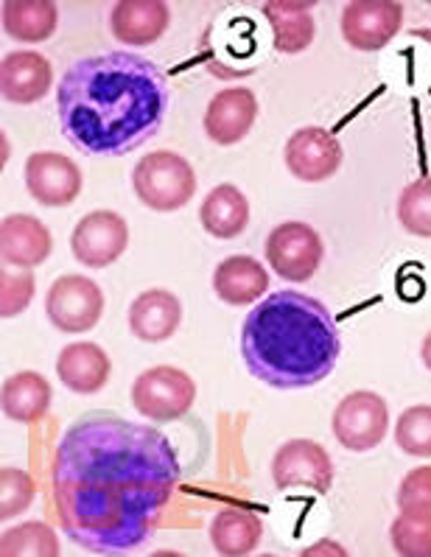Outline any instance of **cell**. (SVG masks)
<instances>
[{"label":"cell","instance_id":"1","mask_svg":"<svg viewBox=\"0 0 431 557\" xmlns=\"http://www.w3.org/2000/svg\"><path fill=\"white\" fill-rule=\"evenodd\" d=\"M59 524L93 555H126L157 530L180 485V459L160 429L90 412L53 454Z\"/></svg>","mask_w":431,"mask_h":557},{"label":"cell","instance_id":"2","mask_svg":"<svg viewBox=\"0 0 431 557\" xmlns=\"http://www.w3.org/2000/svg\"><path fill=\"white\" fill-rule=\"evenodd\" d=\"M62 135L87 158H124L160 132L169 112L163 71L130 51L73 62L59 79Z\"/></svg>","mask_w":431,"mask_h":557},{"label":"cell","instance_id":"3","mask_svg":"<svg viewBox=\"0 0 431 557\" xmlns=\"http://www.w3.org/2000/svg\"><path fill=\"white\" fill-rule=\"evenodd\" d=\"M342 354L340 325L317 297L283 289L244 317L242 356L249 375L272 389H306L333 373Z\"/></svg>","mask_w":431,"mask_h":557},{"label":"cell","instance_id":"4","mask_svg":"<svg viewBox=\"0 0 431 557\" xmlns=\"http://www.w3.org/2000/svg\"><path fill=\"white\" fill-rule=\"evenodd\" d=\"M135 197L155 213H174L196 194V171L176 151H149L132 171Z\"/></svg>","mask_w":431,"mask_h":557},{"label":"cell","instance_id":"5","mask_svg":"<svg viewBox=\"0 0 431 557\" xmlns=\"http://www.w3.org/2000/svg\"><path fill=\"white\" fill-rule=\"evenodd\" d=\"M196 400V381L185 370L160 364L137 375L132 384V407L137 414L157 420V423H171L190 412Z\"/></svg>","mask_w":431,"mask_h":557},{"label":"cell","instance_id":"6","mask_svg":"<svg viewBox=\"0 0 431 557\" xmlns=\"http://www.w3.org/2000/svg\"><path fill=\"white\" fill-rule=\"evenodd\" d=\"M331 429L336 443L347 451H372L384 443L390 432V407L379 393L356 389L336 404Z\"/></svg>","mask_w":431,"mask_h":557},{"label":"cell","instance_id":"7","mask_svg":"<svg viewBox=\"0 0 431 557\" xmlns=\"http://www.w3.org/2000/svg\"><path fill=\"white\" fill-rule=\"evenodd\" d=\"M46 314L62 334H85L104 314V292L85 275H62L48 289Z\"/></svg>","mask_w":431,"mask_h":557},{"label":"cell","instance_id":"8","mask_svg":"<svg viewBox=\"0 0 431 557\" xmlns=\"http://www.w3.org/2000/svg\"><path fill=\"white\" fill-rule=\"evenodd\" d=\"M325 247L320 233L306 222H283L269 233L267 261L283 281L306 283L322 267Z\"/></svg>","mask_w":431,"mask_h":557},{"label":"cell","instance_id":"9","mask_svg":"<svg viewBox=\"0 0 431 557\" xmlns=\"http://www.w3.org/2000/svg\"><path fill=\"white\" fill-rule=\"evenodd\" d=\"M272 482L278 491H311L325 496L333 485L331 454L313 440H288L272 457Z\"/></svg>","mask_w":431,"mask_h":557},{"label":"cell","instance_id":"10","mask_svg":"<svg viewBox=\"0 0 431 557\" xmlns=\"http://www.w3.org/2000/svg\"><path fill=\"white\" fill-rule=\"evenodd\" d=\"M404 7L395 0H353L342 9V37L356 51H381L398 37Z\"/></svg>","mask_w":431,"mask_h":557},{"label":"cell","instance_id":"11","mask_svg":"<svg viewBox=\"0 0 431 557\" xmlns=\"http://www.w3.org/2000/svg\"><path fill=\"white\" fill-rule=\"evenodd\" d=\"M130 247V224L115 210H93L73 227L71 249L78 263L104 269Z\"/></svg>","mask_w":431,"mask_h":557},{"label":"cell","instance_id":"12","mask_svg":"<svg viewBox=\"0 0 431 557\" xmlns=\"http://www.w3.org/2000/svg\"><path fill=\"white\" fill-rule=\"evenodd\" d=\"M283 160L294 180L300 183H325L342 169L345 151L340 140L333 138V132L322 126H303L286 140Z\"/></svg>","mask_w":431,"mask_h":557},{"label":"cell","instance_id":"13","mask_svg":"<svg viewBox=\"0 0 431 557\" xmlns=\"http://www.w3.org/2000/svg\"><path fill=\"white\" fill-rule=\"evenodd\" d=\"M26 188L46 208H65L82 194V169L59 151H34L26 160Z\"/></svg>","mask_w":431,"mask_h":557},{"label":"cell","instance_id":"14","mask_svg":"<svg viewBox=\"0 0 431 557\" xmlns=\"http://www.w3.org/2000/svg\"><path fill=\"white\" fill-rule=\"evenodd\" d=\"M258 99L249 87H227L216 92L205 110V135L216 146H235L249 135L258 119Z\"/></svg>","mask_w":431,"mask_h":557},{"label":"cell","instance_id":"15","mask_svg":"<svg viewBox=\"0 0 431 557\" xmlns=\"http://www.w3.org/2000/svg\"><path fill=\"white\" fill-rule=\"evenodd\" d=\"M53 87L51 62L37 51H12L0 62V90L9 104H37Z\"/></svg>","mask_w":431,"mask_h":557},{"label":"cell","instance_id":"16","mask_svg":"<svg viewBox=\"0 0 431 557\" xmlns=\"http://www.w3.org/2000/svg\"><path fill=\"white\" fill-rule=\"evenodd\" d=\"M53 236L46 224L28 213H9L0 224V256L7 267L34 269L51 258Z\"/></svg>","mask_w":431,"mask_h":557},{"label":"cell","instance_id":"17","mask_svg":"<svg viewBox=\"0 0 431 557\" xmlns=\"http://www.w3.org/2000/svg\"><path fill=\"white\" fill-rule=\"evenodd\" d=\"M171 9L163 0H121L110 12L112 37L132 48L157 42L169 32Z\"/></svg>","mask_w":431,"mask_h":557},{"label":"cell","instance_id":"18","mask_svg":"<svg viewBox=\"0 0 431 557\" xmlns=\"http://www.w3.org/2000/svg\"><path fill=\"white\" fill-rule=\"evenodd\" d=\"M112 361L96 342H73L57 356V375L71 393L96 395L107 387Z\"/></svg>","mask_w":431,"mask_h":557},{"label":"cell","instance_id":"19","mask_svg":"<svg viewBox=\"0 0 431 557\" xmlns=\"http://www.w3.org/2000/svg\"><path fill=\"white\" fill-rule=\"evenodd\" d=\"M183 322V302L165 289H149L137 295L130 306V331L140 342H165Z\"/></svg>","mask_w":431,"mask_h":557},{"label":"cell","instance_id":"20","mask_svg":"<svg viewBox=\"0 0 431 557\" xmlns=\"http://www.w3.org/2000/svg\"><path fill=\"white\" fill-rule=\"evenodd\" d=\"M269 289V272L249 256L224 258L213 272L216 297L227 306H253Z\"/></svg>","mask_w":431,"mask_h":557},{"label":"cell","instance_id":"21","mask_svg":"<svg viewBox=\"0 0 431 557\" xmlns=\"http://www.w3.org/2000/svg\"><path fill=\"white\" fill-rule=\"evenodd\" d=\"M51 384H48L46 375L34 373V370L9 375L3 381V389H0V407L14 423H39L51 409Z\"/></svg>","mask_w":431,"mask_h":557},{"label":"cell","instance_id":"22","mask_svg":"<svg viewBox=\"0 0 431 557\" xmlns=\"http://www.w3.org/2000/svg\"><path fill=\"white\" fill-rule=\"evenodd\" d=\"M210 546L222 557H247L261 546L263 521L242 507H224L210 521Z\"/></svg>","mask_w":431,"mask_h":557},{"label":"cell","instance_id":"23","mask_svg":"<svg viewBox=\"0 0 431 557\" xmlns=\"http://www.w3.org/2000/svg\"><path fill=\"white\" fill-rule=\"evenodd\" d=\"M199 222L205 233L219 242L238 238L249 224V202L235 185L222 183L210 190L199 208Z\"/></svg>","mask_w":431,"mask_h":557},{"label":"cell","instance_id":"24","mask_svg":"<svg viewBox=\"0 0 431 557\" xmlns=\"http://www.w3.org/2000/svg\"><path fill=\"white\" fill-rule=\"evenodd\" d=\"M263 17L272 26V46L281 53H300L313 42L317 23H313L311 3L269 0L263 3Z\"/></svg>","mask_w":431,"mask_h":557},{"label":"cell","instance_id":"25","mask_svg":"<svg viewBox=\"0 0 431 557\" xmlns=\"http://www.w3.org/2000/svg\"><path fill=\"white\" fill-rule=\"evenodd\" d=\"M59 26V9L51 0H9L3 3V28L17 42H46Z\"/></svg>","mask_w":431,"mask_h":557},{"label":"cell","instance_id":"26","mask_svg":"<svg viewBox=\"0 0 431 557\" xmlns=\"http://www.w3.org/2000/svg\"><path fill=\"white\" fill-rule=\"evenodd\" d=\"M0 552L3 557H57L59 537L42 521H28V524H17L3 532Z\"/></svg>","mask_w":431,"mask_h":557},{"label":"cell","instance_id":"27","mask_svg":"<svg viewBox=\"0 0 431 557\" xmlns=\"http://www.w3.org/2000/svg\"><path fill=\"white\" fill-rule=\"evenodd\" d=\"M398 222L409 236L431 238V177L415 180L401 190Z\"/></svg>","mask_w":431,"mask_h":557},{"label":"cell","instance_id":"28","mask_svg":"<svg viewBox=\"0 0 431 557\" xmlns=\"http://www.w3.org/2000/svg\"><path fill=\"white\" fill-rule=\"evenodd\" d=\"M395 443L409 457L431 459V404H418L398 414Z\"/></svg>","mask_w":431,"mask_h":557},{"label":"cell","instance_id":"29","mask_svg":"<svg viewBox=\"0 0 431 557\" xmlns=\"http://www.w3.org/2000/svg\"><path fill=\"white\" fill-rule=\"evenodd\" d=\"M390 541L401 557H431V516L398 512L390 527Z\"/></svg>","mask_w":431,"mask_h":557},{"label":"cell","instance_id":"30","mask_svg":"<svg viewBox=\"0 0 431 557\" xmlns=\"http://www.w3.org/2000/svg\"><path fill=\"white\" fill-rule=\"evenodd\" d=\"M34 496H37V485L26 471L20 468H3L0 471V518H17L20 512H26L32 507Z\"/></svg>","mask_w":431,"mask_h":557},{"label":"cell","instance_id":"31","mask_svg":"<svg viewBox=\"0 0 431 557\" xmlns=\"http://www.w3.org/2000/svg\"><path fill=\"white\" fill-rule=\"evenodd\" d=\"M37 283H34L32 272H9V267L0 275V317L12 320V317L23 314L28 309V302L34 300Z\"/></svg>","mask_w":431,"mask_h":557},{"label":"cell","instance_id":"32","mask_svg":"<svg viewBox=\"0 0 431 557\" xmlns=\"http://www.w3.org/2000/svg\"><path fill=\"white\" fill-rule=\"evenodd\" d=\"M398 510L431 516V466L411 468L398 485Z\"/></svg>","mask_w":431,"mask_h":557},{"label":"cell","instance_id":"33","mask_svg":"<svg viewBox=\"0 0 431 557\" xmlns=\"http://www.w3.org/2000/svg\"><path fill=\"white\" fill-rule=\"evenodd\" d=\"M420 359H423L426 370H431V331H429V334H426L423 345H420Z\"/></svg>","mask_w":431,"mask_h":557}]
</instances>
